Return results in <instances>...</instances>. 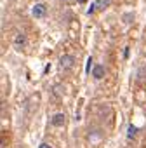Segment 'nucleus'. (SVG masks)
I'll use <instances>...</instances> for the list:
<instances>
[{"mask_svg":"<svg viewBox=\"0 0 146 148\" xmlns=\"http://www.w3.org/2000/svg\"><path fill=\"white\" fill-rule=\"evenodd\" d=\"M59 66H61V70H71L75 66V56H71V54L61 56L59 58Z\"/></svg>","mask_w":146,"mask_h":148,"instance_id":"f257e3e1","label":"nucleus"},{"mask_svg":"<svg viewBox=\"0 0 146 148\" xmlns=\"http://www.w3.org/2000/svg\"><path fill=\"white\" fill-rule=\"evenodd\" d=\"M110 5V2L108 0H96V2L89 7V11H87V14H94V12H98V11H103V9H106Z\"/></svg>","mask_w":146,"mask_h":148,"instance_id":"f03ea898","label":"nucleus"},{"mask_svg":"<svg viewBox=\"0 0 146 148\" xmlns=\"http://www.w3.org/2000/svg\"><path fill=\"white\" fill-rule=\"evenodd\" d=\"M45 14H47V7H45L44 4H35V5H33V9H31V16H33V18L40 19V18H44Z\"/></svg>","mask_w":146,"mask_h":148,"instance_id":"7ed1b4c3","label":"nucleus"},{"mask_svg":"<svg viewBox=\"0 0 146 148\" xmlns=\"http://www.w3.org/2000/svg\"><path fill=\"white\" fill-rule=\"evenodd\" d=\"M64 124H66V115L64 113H54L50 117V125L52 127H61Z\"/></svg>","mask_w":146,"mask_h":148,"instance_id":"20e7f679","label":"nucleus"},{"mask_svg":"<svg viewBox=\"0 0 146 148\" xmlns=\"http://www.w3.org/2000/svg\"><path fill=\"white\" fill-rule=\"evenodd\" d=\"M104 75H106V68L103 64H94L92 66V77H94V80H101V79H104Z\"/></svg>","mask_w":146,"mask_h":148,"instance_id":"39448f33","label":"nucleus"},{"mask_svg":"<svg viewBox=\"0 0 146 148\" xmlns=\"http://www.w3.org/2000/svg\"><path fill=\"white\" fill-rule=\"evenodd\" d=\"M26 45V35L25 33H18L16 38H14V47L16 49H23Z\"/></svg>","mask_w":146,"mask_h":148,"instance_id":"423d86ee","label":"nucleus"},{"mask_svg":"<svg viewBox=\"0 0 146 148\" xmlns=\"http://www.w3.org/2000/svg\"><path fill=\"white\" fill-rule=\"evenodd\" d=\"M136 134H137V127L134 124H129V127H127V139L136 138Z\"/></svg>","mask_w":146,"mask_h":148,"instance_id":"0eeeda50","label":"nucleus"},{"mask_svg":"<svg viewBox=\"0 0 146 148\" xmlns=\"http://www.w3.org/2000/svg\"><path fill=\"white\" fill-rule=\"evenodd\" d=\"M91 66H92V58H89V59H87V66H85V71H87V73L91 71Z\"/></svg>","mask_w":146,"mask_h":148,"instance_id":"6e6552de","label":"nucleus"},{"mask_svg":"<svg viewBox=\"0 0 146 148\" xmlns=\"http://www.w3.org/2000/svg\"><path fill=\"white\" fill-rule=\"evenodd\" d=\"M38 148H52V146H50L49 143H40V145H38Z\"/></svg>","mask_w":146,"mask_h":148,"instance_id":"1a4fd4ad","label":"nucleus"},{"mask_svg":"<svg viewBox=\"0 0 146 148\" xmlns=\"http://www.w3.org/2000/svg\"><path fill=\"white\" fill-rule=\"evenodd\" d=\"M77 2H78V4H85V2H87V0H77Z\"/></svg>","mask_w":146,"mask_h":148,"instance_id":"9d476101","label":"nucleus"},{"mask_svg":"<svg viewBox=\"0 0 146 148\" xmlns=\"http://www.w3.org/2000/svg\"><path fill=\"white\" fill-rule=\"evenodd\" d=\"M63 2H66V0H63Z\"/></svg>","mask_w":146,"mask_h":148,"instance_id":"9b49d317","label":"nucleus"}]
</instances>
